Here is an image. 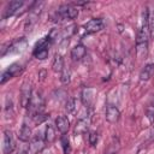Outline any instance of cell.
<instances>
[{"instance_id": "2", "label": "cell", "mask_w": 154, "mask_h": 154, "mask_svg": "<svg viewBox=\"0 0 154 154\" xmlns=\"http://www.w3.org/2000/svg\"><path fill=\"white\" fill-rule=\"evenodd\" d=\"M51 43H52V40H51V37L48 35L46 37H42L38 42H36V45L34 47V51H32V55L38 60L47 59Z\"/></svg>"}, {"instance_id": "10", "label": "cell", "mask_w": 154, "mask_h": 154, "mask_svg": "<svg viewBox=\"0 0 154 154\" xmlns=\"http://www.w3.org/2000/svg\"><path fill=\"white\" fill-rule=\"evenodd\" d=\"M23 5H24V2L20 1V0H13V1H10V2L7 4V6L5 7V10H4L2 18L5 19V18H8V17L14 16L16 13L19 12V10L23 7Z\"/></svg>"}, {"instance_id": "6", "label": "cell", "mask_w": 154, "mask_h": 154, "mask_svg": "<svg viewBox=\"0 0 154 154\" xmlns=\"http://www.w3.org/2000/svg\"><path fill=\"white\" fill-rule=\"evenodd\" d=\"M22 71H23L22 65H19V64H12V65H10L5 71H2L1 78H0V83L1 84H5L8 79H11V78L18 76L19 73H22Z\"/></svg>"}, {"instance_id": "4", "label": "cell", "mask_w": 154, "mask_h": 154, "mask_svg": "<svg viewBox=\"0 0 154 154\" xmlns=\"http://www.w3.org/2000/svg\"><path fill=\"white\" fill-rule=\"evenodd\" d=\"M46 144H47V142L45 140V134L37 132L31 138V142H30V146H29V150H30L31 154H38V153H41L43 150Z\"/></svg>"}, {"instance_id": "19", "label": "cell", "mask_w": 154, "mask_h": 154, "mask_svg": "<svg viewBox=\"0 0 154 154\" xmlns=\"http://www.w3.org/2000/svg\"><path fill=\"white\" fill-rule=\"evenodd\" d=\"M43 134H45V140H46L47 144H51V143H53V142L55 141V138H57L55 128H54L52 124H47V125H46Z\"/></svg>"}, {"instance_id": "16", "label": "cell", "mask_w": 154, "mask_h": 154, "mask_svg": "<svg viewBox=\"0 0 154 154\" xmlns=\"http://www.w3.org/2000/svg\"><path fill=\"white\" fill-rule=\"evenodd\" d=\"M18 138L22 141V142H29L30 138H32V131H31V128L30 125L24 120L22 126H20V130L18 132Z\"/></svg>"}, {"instance_id": "20", "label": "cell", "mask_w": 154, "mask_h": 154, "mask_svg": "<svg viewBox=\"0 0 154 154\" xmlns=\"http://www.w3.org/2000/svg\"><path fill=\"white\" fill-rule=\"evenodd\" d=\"M52 69H53L54 72H60V73L63 72V70L65 69V66H64V59H63L61 54L57 53L54 55V59L52 61Z\"/></svg>"}, {"instance_id": "28", "label": "cell", "mask_w": 154, "mask_h": 154, "mask_svg": "<svg viewBox=\"0 0 154 154\" xmlns=\"http://www.w3.org/2000/svg\"><path fill=\"white\" fill-rule=\"evenodd\" d=\"M149 138H150V140L154 138V126H153V129H152V131H150V134H149Z\"/></svg>"}, {"instance_id": "24", "label": "cell", "mask_w": 154, "mask_h": 154, "mask_svg": "<svg viewBox=\"0 0 154 154\" xmlns=\"http://www.w3.org/2000/svg\"><path fill=\"white\" fill-rule=\"evenodd\" d=\"M70 81H71V71H70V69L65 67L63 70V72L60 73V82L64 85H67L70 83Z\"/></svg>"}, {"instance_id": "22", "label": "cell", "mask_w": 154, "mask_h": 154, "mask_svg": "<svg viewBox=\"0 0 154 154\" xmlns=\"http://www.w3.org/2000/svg\"><path fill=\"white\" fill-rule=\"evenodd\" d=\"M148 25H149V34L154 40V5L150 6L148 10Z\"/></svg>"}, {"instance_id": "3", "label": "cell", "mask_w": 154, "mask_h": 154, "mask_svg": "<svg viewBox=\"0 0 154 154\" xmlns=\"http://www.w3.org/2000/svg\"><path fill=\"white\" fill-rule=\"evenodd\" d=\"M58 16L59 18L61 19H65V20H73L77 18L78 16V10L75 5L72 4H63L59 6L58 8Z\"/></svg>"}, {"instance_id": "25", "label": "cell", "mask_w": 154, "mask_h": 154, "mask_svg": "<svg viewBox=\"0 0 154 154\" xmlns=\"http://www.w3.org/2000/svg\"><path fill=\"white\" fill-rule=\"evenodd\" d=\"M146 113H147V118H148L150 122H153V120H154V97L152 99V101H150L149 105L147 106Z\"/></svg>"}, {"instance_id": "5", "label": "cell", "mask_w": 154, "mask_h": 154, "mask_svg": "<svg viewBox=\"0 0 154 154\" xmlns=\"http://www.w3.org/2000/svg\"><path fill=\"white\" fill-rule=\"evenodd\" d=\"M32 90H31V84L29 81L24 82L22 88H20V96H19V100H20V106L23 108H28L30 102H31V99H32Z\"/></svg>"}, {"instance_id": "7", "label": "cell", "mask_w": 154, "mask_h": 154, "mask_svg": "<svg viewBox=\"0 0 154 154\" xmlns=\"http://www.w3.org/2000/svg\"><path fill=\"white\" fill-rule=\"evenodd\" d=\"M105 24L101 18H91L83 25V30L85 34H95L103 29Z\"/></svg>"}, {"instance_id": "17", "label": "cell", "mask_w": 154, "mask_h": 154, "mask_svg": "<svg viewBox=\"0 0 154 154\" xmlns=\"http://www.w3.org/2000/svg\"><path fill=\"white\" fill-rule=\"evenodd\" d=\"M55 128L61 135H65L70 129V120L65 116H59L55 119Z\"/></svg>"}, {"instance_id": "26", "label": "cell", "mask_w": 154, "mask_h": 154, "mask_svg": "<svg viewBox=\"0 0 154 154\" xmlns=\"http://www.w3.org/2000/svg\"><path fill=\"white\" fill-rule=\"evenodd\" d=\"M61 146H63L64 153L69 154L70 153V143H69V138L65 135H63V137H61Z\"/></svg>"}, {"instance_id": "18", "label": "cell", "mask_w": 154, "mask_h": 154, "mask_svg": "<svg viewBox=\"0 0 154 154\" xmlns=\"http://www.w3.org/2000/svg\"><path fill=\"white\" fill-rule=\"evenodd\" d=\"M153 75H154V64L152 63L146 64L140 72V79L142 82H147L153 77Z\"/></svg>"}, {"instance_id": "11", "label": "cell", "mask_w": 154, "mask_h": 154, "mask_svg": "<svg viewBox=\"0 0 154 154\" xmlns=\"http://www.w3.org/2000/svg\"><path fill=\"white\" fill-rule=\"evenodd\" d=\"M105 119L108 123H111V124L118 123V120L120 119V112L117 108V106L111 105V103H108L106 106V109H105Z\"/></svg>"}, {"instance_id": "14", "label": "cell", "mask_w": 154, "mask_h": 154, "mask_svg": "<svg viewBox=\"0 0 154 154\" xmlns=\"http://www.w3.org/2000/svg\"><path fill=\"white\" fill-rule=\"evenodd\" d=\"M87 54V47L82 43L76 45L72 49H71V59L73 61H79L82 60Z\"/></svg>"}, {"instance_id": "21", "label": "cell", "mask_w": 154, "mask_h": 154, "mask_svg": "<svg viewBox=\"0 0 154 154\" xmlns=\"http://www.w3.org/2000/svg\"><path fill=\"white\" fill-rule=\"evenodd\" d=\"M120 149V142L117 137H113V140L111 141V143L107 146V148L105 149L103 154H118Z\"/></svg>"}, {"instance_id": "1", "label": "cell", "mask_w": 154, "mask_h": 154, "mask_svg": "<svg viewBox=\"0 0 154 154\" xmlns=\"http://www.w3.org/2000/svg\"><path fill=\"white\" fill-rule=\"evenodd\" d=\"M149 25H148V10L144 8L142 14V24L136 38V55L138 59H146L148 55L149 45Z\"/></svg>"}, {"instance_id": "12", "label": "cell", "mask_w": 154, "mask_h": 154, "mask_svg": "<svg viewBox=\"0 0 154 154\" xmlns=\"http://www.w3.org/2000/svg\"><path fill=\"white\" fill-rule=\"evenodd\" d=\"M95 100V90L93 88H84L82 90V102L87 108H90L94 105Z\"/></svg>"}, {"instance_id": "15", "label": "cell", "mask_w": 154, "mask_h": 154, "mask_svg": "<svg viewBox=\"0 0 154 154\" xmlns=\"http://www.w3.org/2000/svg\"><path fill=\"white\" fill-rule=\"evenodd\" d=\"M89 123H90V119L89 117H81L77 123H76V126H75V135H83L88 131V128H89Z\"/></svg>"}, {"instance_id": "27", "label": "cell", "mask_w": 154, "mask_h": 154, "mask_svg": "<svg viewBox=\"0 0 154 154\" xmlns=\"http://www.w3.org/2000/svg\"><path fill=\"white\" fill-rule=\"evenodd\" d=\"M89 143L91 146H95L97 143V134L95 131H90L89 132Z\"/></svg>"}, {"instance_id": "9", "label": "cell", "mask_w": 154, "mask_h": 154, "mask_svg": "<svg viewBox=\"0 0 154 154\" xmlns=\"http://www.w3.org/2000/svg\"><path fill=\"white\" fill-rule=\"evenodd\" d=\"M14 140L10 130H5L2 135V154H11L14 149Z\"/></svg>"}, {"instance_id": "8", "label": "cell", "mask_w": 154, "mask_h": 154, "mask_svg": "<svg viewBox=\"0 0 154 154\" xmlns=\"http://www.w3.org/2000/svg\"><path fill=\"white\" fill-rule=\"evenodd\" d=\"M43 7V2H34L32 6L30 7V11H29V17H28V22L25 24V28H31L36 20L38 19V16L41 13V10Z\"/></svg>"}, {"instance_id": "29", "label": "cell", "mask_w": 154, "mask_h": 154, "mask_svg": "<svg viewBox=\"0 0 154 154\" xmlns=\"http://www.w3.org/2000/svg\"><path fill=\"white\" fill-rule=\"evenodd\" d=\"M18 154H28V150H26V149H20V150L18 152Z\"/></svg>"}, {"instance_id": "13", "label": "cell", "mask_w": 154, "mask_h": 154, "mask_svg": "<svg viewBox=\"0 0 154 154\" xmlns=\"http://www.w3.org/2000/svg\"><path fill=\"white\" fill-rule=\"evenodd\" d=\"M25 47H26V40H25V37H20V38H17V40L12 41V42H8L7 52L8 53L22 52Z\"/></svg>"}, {"instance_id": "23", "label": "cell", "mask_w": 154, "mask_h": 154, "mask_svg": "<svg viewBox=\"0 0 154 154\" xmlns=\"http://www.w3.org/2000/svg\"><path fill=\"white\" fill-rule=\"evenodd\" d=\"M65 108H66V111H67V113H75V111H76V108H77V101H76V99L75 97H69L67 99V101H66V105H65Z\"/></svg>"}]
</instances>
